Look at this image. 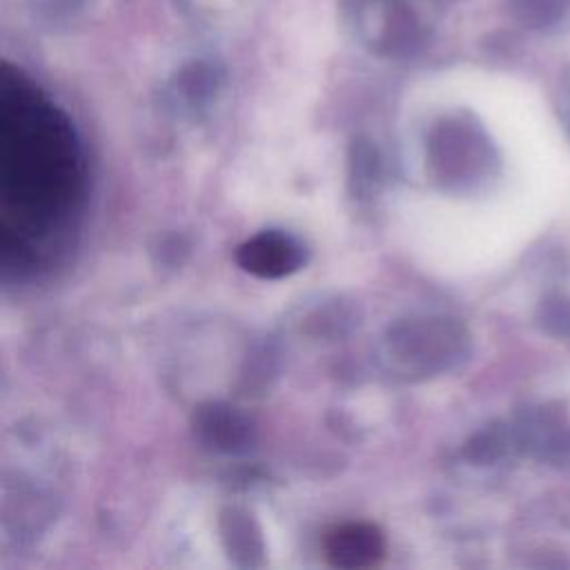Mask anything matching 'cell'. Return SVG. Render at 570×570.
I'll return each mask as SVG.
<instances>
[{
    "label": "cell",
    "mask_w": 570,
    "mask_h": 570,
    "mask_svg": "<svg viewBox=\"0 0 570 570\" xmlns=\"http://www.w3.org/2000/svg\"><path fill=\"white\" fill-rule=\"evenodd\" d=\"M82 156L69 118L20 71L0 85V249L2 265L27 267L76 212Z\"/></svg>",
    "instance_id": "1"
},
{
    "label": "cell",
    "mask_w": 570,
    "mask_h": 570,
    "mask_svg": "<svg viewBox=\"0 0 570 570\" xmlns=\"http://www.w3.org/2000/svg\"><path fill=\"white\" fill-rule=\"evenodd\" d=\"M343 18L372 47L396 53L423 40V24L405 0H343Z\"/></svg>",
    "instance_id": "2"
},
{
    "label": "cell",
    "mask_w": 570,
    "mask_h": 570,
    "mask_svg": "<svg viewBox=\"0 0 570 570\" xmlns=\"http://www.w3.org/2000/svg\"><path fill=\"white\" fill-rule=\"evenodd\" d=\"M236 263L252 276L283 278L303 267L305 247L287 232L265 229L236 249Z\"/></svg>",
    "instance_id": "3"
},
{
    "label": "cell",
    "mask_w": 570,
    "mask_h": 570,
    "mask_svg": "<svg viewBox=\"0 0 570 570\" xmlns=\"http://www.w3.org/2000/svg\"><path fill=\"white\" fill-rule=\"evenodd\" d=\"M323 548L334 568H370L383 559L385 537L374 523L347 521L325 532Z\"/></svg>",
    "instance_id": "4"
},
{
    "label": "cell",
    "mask_w": 570,
    "mask_h": 570,
    "mask_svg": "<svg viewBox=\"0 0 570 570\" xmlns=\"http://www.w3.org/2000/svg\"><path fill=\"white\" fill-rule=\"evenodd\" d=\"M200 432L207 443H214L218 450H236V445L245 443L249 425L234 414L229 407H209L200 414L198 421Z\"/></svg>",
    "instance_id": "5"
},
{
    "label": "cell",
    "mask_w": 570,
    "mask_h": 570,
    "mask_svg": "<svg viewBox=\"0 0 570 570\" xmlns=\"http://www.w3.org/2000/svg\"><path fill=\"white\" fill-rule=\"evenodd\" d=\"M510 18L532 31L559 24L570 7V0H505Z\"/></svg>",
    "instance_id": "6"
},
{
    "label": "cell",
    "mask_w": 570,
    "mask_h": 570,
    "mask_svg": "<svg viewBox=\"0 0 570 570\" xmlns=\"http://www.w3.org/2000/svg\"><path fill=\"white\" fill-rule=\"evenodd\" d=\"M178 11L185 18L196 22H214L220 18H232L236 11L243 9L247 0H174Z\"/></svg>",
    "instance_id": "7"
},
{
    "label": "cell",
    "mask_w": 570,
    "mask_h": 570,
    "mask_svg": "<svg viewBox=\"0 0 570 570\" xmlns=\"http://www.w3.org/2000/svg\"><path fill=\"white\" fill-rule=\"evenodd\" d=\"M87 4L89 0H29L33 18L49 27L73 22L82 16Z\"/></svg>",
    "instance_id": "8"
}]
</instances>
